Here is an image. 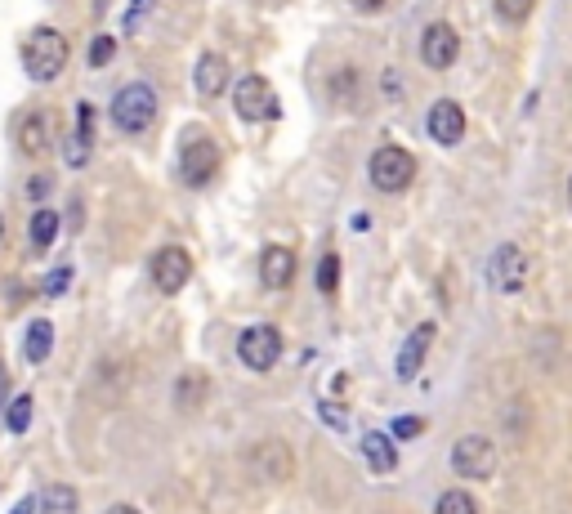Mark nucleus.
I'll use <instances>...</instances> for the list:
<instances>
[{"mask_svg": "<svg viewBox=\"0 0 572 514\" xmlns=\"http://www.w3.org/2000/svg\"><path fill=\"white\" fill-rule=\"evenodd\" d=\"M523 282H528V255L514 242H501L497 251L488 255V287L501 295H519Z\"/></svg>", "mask_w": 572, "mask_h": 514, "instance_id": "nucleus-8", "label": "nucleus"}, {"mask_svg": "<svg viewBox=\"0 0 572 514\" xmlns=\"http://www.w3.org/2000/svg\"><path fill=\"white\" fill-rule=\"evenodd\" d=\"M5 425H9V434H27V430H32V394H18L14 403H9Z\"/></svg>", "mask_w": 572, "mask_h": 514, "instance_id": "nucleus-23", "label": "nucleus"}, {"mask_svg": "<svg viewBox=\"0 0 572 514\" xmlns=\"http://www.w3.org/2000/svg\"><path fill=\"white\" fill-rule=\"evenodd\" d=\"M237 358L251 371H273L282 358V331L278 327H246L237 336Z\"/></svg>", "mask_w": 572, "mask_h": 514, "instance_id": "nucleus-9", "label": "nucleus"}, {"mask_svg": "<svg viewBox=\"0 0 572 514\" xmlns=\"http://www.w3.org/2000/svg\"><path fill=\"white\" fill-rule=\"evenodd\" d=\"M0 237H5V220H0Z\"/></svg>", "mask_w": 572, "mask_h": 514, "instance_id": "nucleus-39", "label": "nucleus"}, {"mask_svg": "<svg viewBox=\"0 0 572 514\" xmlns=\"http://www.w3.org/2000/svg\"><path fill=\"white\" fill-rule=\"evenodd\" d=\"M72 278H76V273H72V264H63V269H54V273H50V282H45V295H63V291L72 287Z\"/></svg>", "mask_w": 572, "mask_h": 514, "instance_id": "nucleus-30", "label": "nucleus"}, {"mask_svg": "<svg viewBox=\"0 0 572 514\" xmlns=\"http://www.w3.org/2000/svg\"><path fill=\"white\" fill-rule=\"evenodd\" d=\"M54 117L50 112H27L23 121H18V152H23V157H45V152L54 148Z\"/></svg>", "mask_w": 572, "mask_h": 514, "instance_id": "nucleus-12", "label": "nucleus"}, {"mask_svg": "<svg viewBox=\"0 0 572 514\" xmlns=\"http://www.w3.org/2000/svg\"><path fill=\"white\" fill-rule=\"evenodd\" d=\"M568 206H572V175H568Z\"/></svg>", "mask_w": 572, "mask_h": 514, "instance_id": "nucleus-38", "label": "nucleus"}, {"mask_svg": "<svg viewBox=\"0 0 572 514\" xmlns=\"http://www.w3.org/2000/svg\"><path fill=\"white\" fill-rule=\"evenodd\" d=\"M429 345H434V322H421V327H416L412 336L403 340V349H398V363H394L398 380H412L416 371H421L425 354H429Z\"/></svg>", "mask_w": 572, "mask_h": 514, "instance_id": "nucleus-14", "label": "nucleus"}, {"mask_svg": "<svg viewBox=\"0 0 572 514\" xmlns=\"http://www.w3.org/2000/svg\"><path fill=\"white\" fill-rule=\"evenodd\" d=\"M68 59H72V45H68V36H63L59 27H36V32L27 36V45H23V68H27L32 81H41V85L59 81L63 68H68Z\"/></svg>", "mask_w": 572, "mask_h": 514, "instance_id": "nucleus-1", "label": "nucleus"}, {"mask_svg": "<svg viewBox=\"0 0 572 514\" xmlns=\"http://www.w3.org/2000/svg\"><path fill=\"white\" fill-rule=\"evenodd\" d=\"M219 175V148L215 139H206L202 130H188V139L179 144V179L188 188H206Z\"/></svg>", "mask_w": 572, "mask_h": 514, "instance_id": "nucleus-5", "label": "nucleus"}, {"mask_svg": "<svg viewBox=\"0 0 572 514\" xmlns=\"http://www.w3.org/2000/svg\"><path fill=\"white\" fill-rule=\"evenodd\" d=\"M425 130H429L434 144L456 148L465 139V108L456 99H438L434 108H429V117H425Z\"/></svg>", "mask_w": 572, "mask_h": 514, "instance_id": "nucleus-11", "label": "nucleus"}, {"mask_svg": "<svg viewBox=\"0 0 572 514\" xmlns=\"http://www.w3.org/2000/svg\"><path fill=\"white\" fill-rule=\"evenodd\" d=\"M157 85L152 81H130L117 90V99H112V126L126 130V135H143V130L157 121Z\"/></svg>", "mask_w": 572, "mask_h": 514, "instance_id": "nucleus-2", "label": "nucleus"}, {"mask_svg": "<svg viewBox=\"0 0 572 514\" xmlns=\"http://www.w3.org/2000/svg\"><path fill=\"white\" fill-rule=\"evenodd\" d=\"M318 416L331 425V430H345V425H349V416H345V407H340V403H318Z\"/></svg>", "mask_w": 572, "mask_h": 514, "instance_id": "nucleus-31", "label": "nucleus"}, {"mask_svg": "<svg viewBox=\"0 0 572 514\" xmlns=\"http://www.w3.org/2000/svg\"><path fill=\"white\" fill-rule=\"evenodd\" d=\"M255 465H273V474L269 479H291V470H295V461H291V447L286 443H264L260 452H255Z\"/></svg>", "mask_w": 572, "mask_h": 514, "instance_id": "nucleus-21", "label": "nucleus"}, {"mask_svg": "<svg viewBox=\"0 0 572 514\" xmlns=\"http://www.w3.org/2000/svg\"><path fill=\"white\" fill-rule=\"evenodd\" d=\"M367 179L376 193H407L416 179V157L407 152L403 144H380L376 152L367 157Z\"/></svg>", "mask_w": 572, "mask_h": 514, "instance_id": "nucleus-3", "label": "nucleus"}, {"mask_svg": "<svg viewBox=\"0 0 572 514\" xmlns=\"http://www.w3.org/2000/svg\"><path fill=\"white\" fill-rule=\"evenodd\" d=\"M349 5H354L358 14H380V9H385L389 0H349Z\"/></svg>", "mask_w": 572, "mask_h": 514, "instance_id": "nucleus-33", "label": "nucleus"}, {"mask_svg": "<svg viewBox=\"0 0 572 514\" xmlns=\"http://www.w3.org/2000/svg\"><path fill=\"white\" fill-rule=\"evenodd\" d=\"M421 434H425V421H421V416L407 412V416H398V421H394V439H421Z\"/></svg>", "mask_w": 572, "mask_h": 514, "instance_id": "nucleus-29", "label": "nucleus"}, {"mask_svg": "<svg viewBox=\"0 0 572 514\" xmlns=\"http://www.w3.org/2000/svg\"><path fill=\"white\" fill-rule=\"evenodd\" d=\"M380 90H385V99H394V103H398V99H403V76L389 68L385 76H380Z\"/></svg>", "mask_w": 572, "mask_h": 514, "instance_id": "nucleus-32", "label": "nucleus"}, {"mask_svg": "<svg viewBox=\"0 0 572 514\" xmlns=\"http://www.w3.org/2000/svg\"><path fill=\"white\" fill-rule=\"evenodd\" d=\"M36 514H81V497H76V488H68V483H50L41 492Z\"/></svg>", "mask_w": 572, "mask_h": 514, "instance_id": "nucleus-19", "label": "nucleus"}, {"mask_svg": "<svg viewBox=\"0 0 572 514\" xmlns=\"http://www.w3.org/2000/svg\"><path fill=\"white\" fill-rule=\"evenodd\" d=\"M532 5H537V0H497V14L505 23H523V18L532 14Z\"/></svg>", "mask_w": 572, "mask_h": 514, "instance_id": "nucleus-27", "label": "nucleus"}, {"mask_svg": "<svg viewBox=\"0 0 572 514\" xmlns=\"http://www.w3.org/2000/svg\"><path fill=\"white\" fill-rule=\"evenodd\" d=\"M313 282H318L322 295L336 291L340 287V255H322V260H318V278H313Z\"/></svg>", "mask_w": 572, "mask_h": 514, "instance_id": "nucleus-24", "label": "nucleus"}, {"mask_svg": "<svg viewBox=\"0 0 572 514\" xmlns=\"http://www.w3.org/2000/svg\"><path fill=\"white\" fill-rule=\"evenodd\" d=\"M54 237H59V215H54L50 206H41V211L32 215V224H27V242H32V251H50Z\"/></svg>", "mask_w": 572, "mask_h": 514, "instance_id": "nucleus-20", "label": "nucleus"}, {"mask_svg": "<svg viewBox=\"0 0 572 514\" xmlns=\"http://www.w3.org/2000/svg\"><path fill=\"white\" fill-rule=\"evenodd\" d=\"M260 278L269 291H286L295 278V255L286 251V246H264L260 255Z\"/></svg>", "mask_w": 572, "mask_h": 514, "instance_id": "nucleus-16", "label": "nucleus"}, {"mask_svg": "<svg viewBox=\"0 0 572 514\" xmlns=\"http://www.w3.org/2000/svg\"><path fill=\"white\" fill-rule=\"evenodd\" d=\"M362 456H367V470L371 474H394V465H398L394 439H389V434H380V430L362 434Z\"/></svg>", "mask_w": 572, "mask_h": 514, "instance_id": "nucleus-17", "label": "nucleus"}, {"mask_svg": "<svg viewBox=\"0 0 572 514\" xmlns=\"http://www.w3.org/2000/svg\"><path fill=\"white\" fill-rule=\"evenodd\" d=\"M103 514H139L135 506H112V510H103Z\"/></svg>", "mask_w": 572, "mask_h": 514, "instance_id": "nucleus-37", "label": "nucleus"}, {"mask_svg": "<svg viewBox=\"0 0 572 514\" xmlns=\"http://www.w3.org/2000/svg\"><path fill=\"white\" fill-rule=\"evenodd\" d=\"M45 193H50V179H32V184H27V197H32V202H36V197H45Z\"/></svg>", "mask_w": 572, "mask_h": 514, "instance_id": "nucleus-34", "label": "nucleus"}, {"mask_svg": "<svg viewBox=\"0 0 572 514\" xmlns=\"http://www.w3.org/2000/svg\"><path fill=\"white\" fill-rule=\"evenodd\" d=\"M202 394H206V380L202 376H184L179 380V389H175V403H197Z\"/></svg>", "mask_w": 572, "mask_h": 514, "instance_id": "nucleus-28", "label": "nucleus"}, {"mask_svg": "<svg viewBox=\"0 0 572 514\" xmlns=\"http://www.w3.org/2000/svg\"><path fill=\"white\" fill-rule=\"evenodd\" d=\"M148 278L161 295H179L188 287V278H193V255L184 246H161L148 260Z\"/></svg>", "mask_w": 572, "mask_h": 514, "instance_id": "nucleus-7", "label": "nucleus"}, {"mask_svg": "<svg viewBox=\"0 0 572 514\" xmlns=\"http://www.w3.org/2000/svg\"><path fill=\"white\" fill-rule=\"evenodd\" d=\"M456 59H461V32L452 23H443V18L429 23L421 32V63L429 72H447Z\"/></svg>", "mask_w": 572, "mask_h": 514, "instance_id": "nucleus-10", "label": "nucleus"}, {"mask_svg": "<svg viewBox=\"0 0 572 514\" xmlns=\"http://www.w3.org/2000/svg\"><path fill=\"white\" fill-rule=\"evenodd\" d=\"M452 470L461 474V479H470V483H483V479H492L497 474V443L488 439V434H465V439H456L452 443Z\"/></svg>", "mask_w": 572, "mask_h": 514, "instance_id": "nucleus-6", "label": "nucleus"}, {"mask_svg": "<svg viewBox=\"0 0 572 514\" xmlns=\"http://www.w3.org/2000/svg\"><path fill=\"white\" fill-rule=\"evenodd\" d=\"M152 5H157V0H130V9H126V36H139L143 32V18L152 14Z\"/></svg>", "mask_w": 572, "mask_h": 514, "instance_id": "nucleus-26", "label": "nucleus"}, {"mask_svg": "<svg viewBox=\"0 0 572 514\" xmlns=\"http://www.w3.org/2000/svg\"><path fill=\"white\" fill-rule=\"evenodd\" d=\"M193 85H197V94L202 99H219V94L228 90V59L224 54H202L197 59V68H193Z\"/></svg>", "mask_w": 572, "mask_h": 514, "instance_id": "nucleus-15", "label": "nucleus"}, {"mask_svg": "<svg viewBox=\"0 0 572 514\" xmlns=\"http://www.w3.org/2000/svg\"><path fill=\"white\" fill-rule=\"evenodd\" d=\"M434 514H479V501H474L465 488H447L443 497H438Z\"/></svg>", "mask_w": 572, "mask_h": 514, "instance_id": "nucleus-22", "label": "nucleus"}, {"mask_svg": "<svg viewBox=\"0 0 572 514\" xmlns=\"http://www.w3.org/2000/svg\"><path fill=\"white\" fill-rule=\"evenodd\" d=\"M112 59H117V41H112V36H94L90 41V68H108Z\"/></svg>", "mask_w": 572, "mask_h": 514, "instance_id": "nucleus-25", "label": "nucleus"}, {"mask_svg": "<svg viewBox=\"0 0 572 514\" xmlns=\"http://www.w3.org/2000/svg\"><path fill=\"white\" fill-rule=\"evenodd\" d=\"M233 112H237L242 121H251V126H264V121H278V117H282L278 90H273V85L264 81L260 72L242 76V81L233 85Z\"/></svg>", "mask_w": 572, "mask_h": 514, "instance_id": "nucleus-4", "label": "nucleus"}, {"mask_svg": "<svg viewBox=\"0 0 572 514\" xmlns=\"http://www.w3.org/2000/svg\"><path fill=\"white\" fill-rule=\"evenodd\" d=\"M90 148H94V108L81 103V108H76V130H68V139H63V161H68L72 170H81L85 161H90Z\"/></svg>", "mask_w": 572, "mask_h": 514, "instance_id": "nucleus-13", "label": "nucleus"}, {"mask_svg": "<svg viewBox=\"0 0 572 514\" xmlns=\"http://www.w3.org/2000/svg\"><path fill=\"white\" fill-rule=\"evenodd\" d=\"M5 394H9V376H5V367H0V407H5Z\"/></svg>", "mask_w": 572, "mask_h": 514, "instance_id": "nucleus-36", "label": "nucleus"}, {"mask_svg": "<svg viewBox=\"0 0 572 514\" xmlns=\"http://www.w3.org/2000/svg\"><path fill=\"white\" fill-rule=\"evenodd\" d=\"M50 349H54V322L50 318H36L32 327H27V336H23L27 363H45V358H50Z\"/></svg>", "mask_w": 572, "mask_h": 514, "instance_id": "nucleus-18", "label": "nucleus"}, {"mask_svg": "<svg viewBox=\"0 0 572 514\" xmlns=\"http://www.w3.org/2000/svg\"><path fill=\"white\" fill-rule=\"evenodd\" d=\"M9 514H36V497H23V501H18V506L9 510Z\"/></svg>", "mask_w": 572, "mask_h": 514, "instance_id": "nucleus-35", "label": "nucleus"}]
</instances>
